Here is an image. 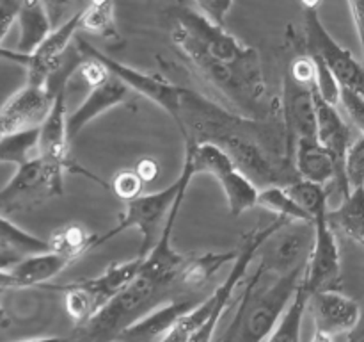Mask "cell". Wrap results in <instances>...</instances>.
<instances>
[{
  "mask_svg": "<svg viewBox=\"0 0 364 342\" xmlns=\"http://www.w3.org/2000/svg\"><path fill=\"white\" fill-rule=\"evenodd\" d=\"M9 289H16V281L9 269H0V291H9Z\"/></svg>",
  "mask_w": 364,
  "mask_h": 342,
  "instance_id": "b9f144b4",
  "label": "cell"
},
{
  "mask_svg": "<svg viewBox=\"0 0 364 342\" xmlns=\"http://www.w3.org/2000/svg\"><path fill=\"white\" fill-rule=\"evenodd\" d=\"M309 296H311V292L301 281L294 298L288 303L283 316L277 321L276 328L267 337L265 342H301L302 321H304V314L308 310Z\"/></svg>",
  "mask_w": 364,
  "mask_h": 342,
  "instance_id": "cb8c5ba5",
  "label": "cell"
},
{
  "mask_svg": "<svg viewBox=\"0 0 364 342\" xmlns=\"http://www.w3.org/2000/svg\"><path fill=\"white\" fill-rule=\"evenodd\" d=\"M75 45H77V50L80 56H95L109 68L110 73H114L116 77H119L124 84L128 86L134 91L141 93L144 98L151 100L153 103L160 107V109L166 110L171 118L176 114L178 102H180V93L181 86L173 84L171 81H167L164 75L160 73H148V71L135 70V68L128 66V64L119 63V61L112 59L107 53L100 52L98 48L91 45V43L84 41L82 38H75Z\"/></svg>",
  "mask_w": 364,
  "mask_h": 342,
  "instance_id": "30bf717a",
  "label": "cell"
},
{
  "mask_svg": "<svg viewBox=\"0 0 364 342\" xmlns=\"http://www.w3.org/2000/svg\"><path fill=\"white\" fill-rule=\"evenodd\" d=\"M299 2H301V6L304 7V11H308V9H318L322 0H299Z\"/></svg>",
  "mask_w": 364,
  "mask_h": 342,
  "instance_id": "bcb514c9",
  "label": "cell"
},
{
  "mask_svg": "<svg viewBox=\"0 0 364 342\" xmlns=\"http://www.w3.org/2000/svg\"><path fill=\"white\" fill-rule=\"evenodd\" d=\"M327 217L334 230L364 244V185L350 189L340 205L327 212Z\"/></svg>",
  "mask_w": 364,
  "mask_h": 342,
  "instance_id": "603a6c76",
  "label": "cell"
},
{
  "mask_svg": "<svg viewBox=\"0 0 364 342\" xmlns=\"http://www.w3.org/2000/svg\"><path fill=\"white\" fill-rule=\"evenodd\" d=\"M313 242H315L313 221H288L262 246L259 249L262 264L283 274L304 271Z\"/></svg>",
  "mask_w": 364,
  "mask_h": 342,
  "instance_id": "9c48e42d",
  "label": "cell"
},
{
  "mask_svg": "<svg viewBox=\"0 0 364 342\" xmlns=\"http://www.w3.org/2000/svg\"><path fill=\"white\" fill-rule=\"evenodd\" d=\"M304 46L306 52L318 56L338 78L343 89L358 93L364 98V64L352 56L350 50L341 46L331 36L326 25L320 20L316 9L304 11Z\"/></svg>",
  "mask_w": 364,
  "mask_h": 342,
  "instance_id": "52a82bcc",
  "label": "cell"
},
{
  "mask_svg": "<svg viewBox=\"0 0 364 342\" xmlns=\"http://www.w3.org/2000/svg\"><path fill=\"white\" fill-rule=\"evenodd\" d=\"M20 259L21 256L13 255V253H7L0 249V269H9V267L14 266Z\"/></svg>",
  "mask_w": 364,
  "mask_h": 342,
  "instance_id": "7bdbcfd3",
  "label": "cell"
},
{
  "mask_svg": "<svg viewBox=\"0 0 364 342\" xmlns=\"http://www.w3.org/2000/svg\"><path fill=\"white\" fill-rule=\"evenodd\" d=\"M173 120L185 145L219 146L259 189L287 187L299 178L281 113L269 120H256L181 86Z\"/></svg>",
  "mask_w": 364,
  "mask_h": 342,
  "instance_id": "6da1fadb",
  "label": "cell"
},
{
  "mask_svg": "<svg viewBox=\"0 0 364 342\" xmlns=\"http://www.w3.org/2000/svg\"><path fill=\"white\" fill-rule=\"evenodd\" d=\"M235 0H194L198 11L212 24L226 27V18L233 7Z\"/></svg>",
  "mask_w": 364,
  "mask_h": 342,
  "instance_id": "d590c367",
  "label": "cell"
},
{
  "mask_svg": "<svg viewBox=\"0 0 364 342\" xmlns=\"http://www.w3.org/2000/svg\"><path fill=\"white\" fill-rule=\"evenodd\" d=\"M327 212L318 214L313 219L315 242H313L308 266H306L301 280L311 294L316 291H323V289H340L341 284L340 244H338L336 230L329 223Z\"/></svg>",
  "mask_w": 364,
  "mask_h": 342,
  "instance_id": "8fae6325",
  "label": "cell"
},
{
  "mask_svg": "<svg viewBox=\"0 0 364 342\" xmlns=\"http://www.w3.org/2000/svg\"><path fill=\"white\" fill-rule=\"evenodd\" d=\"M53 96L55 95L46 86H32L25 82L23 88L11 95L0 107V130L11 134L39 128L52 109Z\"/></svg>",
  "mask_w": 364,
  "mask_h": 342,
  "instance_id": "4fadbf2b",
  "label": "cell"
},
{
  "mask_svg": "<svg viewBox=\"0 0 364 342\" xmlns=\"http://www.w3.org/2000/svg\"><path fill=\"white\" fill-rule=\"evenodd\" d=\"M294 166L299 178L333 187L336 184L338 167L329 150L318 139H299L294 150Z\"/></svg>",
  "mask_w": 364,
  "mask_h": 342,
  "instance_id": "ffe728a7",
  "label": "cell"
},
{
  "mask_svg": "<svg viewBox=\"0 0 364 342\" xmlns=\"http://www.w3.org/2000/svg\"><path fill=\"white\" fill-rule=\"evenodd\" d=\"M144 182L141 180V177L137 175L135 170H123L114 177L112 180V191L114 195L119 200H123L124 203L132 202L137 196L142 195V189H144Z\"/></svg>",
  "mask_w": 364,
  "mask_h": 342,
  "instance_id": "836d02e7",
  "label": "cell"
},
{
  "mask_svg": "<svg viewBox=\"0 0 364 342\" xmlns=\"http://www.w3.org/2000/svg\"><path fill=\"white\" fill-rule=\"evenodd\" d=\"M341 105H343L345 113L352 120V123L359 128V132L364 135V98L359 96L358 93L350 91V89L341 88Z\"/></svg>",
  "mask_w": 364,
  "mask_h": 342,
  "instance_id": "8d00e7d4",
  "label": "cell"
},
{
  "mask_svg": "<svg viewBox=\"0 0 364 342\" xmlns=\"http://www.w3.org/2000/svg\"><path fill=\"white\" fill-rule=\"evenodd\" d=\"M134 170L137 171V175L141 177V180L144 182V184H151V182H155L160 175L159 162H156L155 159H151V157H146V159L139 160L137 166H135Z\"/></svg>",
  "mask_w": 364,
  "mask_h": 342,
  "instance_id": "ab89813d",
  "label": "cell"
},
{
  "mask_svg": "<svg viewBox=\"0 0 364 342\" xmlns=\"http://www.w3.org/2000/svg\"><path fill=\"white\" fill-rule=\"evenodd\" d=\"M347 4L355 32H358L359 45H361V61L364 64V0H347Z\"/></svg>",
  "mask_w": 364,
  "mask_h": 342,
  "instance_id": "f35d334b",
  "label": "cell"
},
{
  "mask_svg": "<svg viewBox=\"0 0 364 342\" xmlns=\"http://www.w3.org/2000/svg\"><path fill=\"white\" fill-rule=\"evenodd\" d=\"M315 107H316V139L322 146H326L334 157L338 167L336 187L341 198L350 192L347 177H345V157L352 145V128L338 110V105L326 102L315 89Z\"/></svg>",
  "mask_w": 364,
  "mask_h": 342,
  "instance_id": "5bb4252c",
  "label": "cell"
},
{
  "mask_svg": "<svg viewBox=\"0 0 364 342\" xmlns=\"http://www.w3.org/2000/svg\"><path fill=\"white\" fill-rule=\"evenodd\" d=\"M287 191L311 219L329 210L327 209V198H329L331 192L329 185H320L315 182L297 178L290 185H287Z\"/></svg>",
  "mask_w": 364,
  "mask_h": 342,
  "instance_id": "4dcf8cb0",
  "label": "cell"
},
{
  "mask_svg": "<svg viewBox=\"0 0 364 342\" xmlns=\"http://www.w3.org/2000/svg\"><path fill=\"white\" fill-rule=\"evenodd\" d=\"M279 113L291 148L299 139H316L315 86L302 84L284 71Z\"/></svg>",
  "mask_w": 364,
  "mask_h": 342,
  "instance_id": "7c38bea8",
  "label": "cell"
},
{
  "mask_svg": "<svg viewBox=\"0 0 364 342\" xmlns=\"http://www.w3.org/2000/svg\"><path fill=\"white\" fill-rule=\"evenodd\" d=\"M66 173L85 175L91 180L105 185L102 178L92 175L85 167H75L38 155L18 166L11 180L0 189V214L11 216V214L28 212L48 200L63 196Z\"/></svg>",
  "mask_w": 364,
  "mask_h": 342,
  "instance_id": "277c9868",
  "label": "cell"
},
{
  "mask_svg": "<svg viewBox=\"0 0 364 342\" xmlns=\"http://www.w3.org/2000/svg\"><path fill=\"white\" fill-rule=\"evenodd\" d=\"M128 95H130V88L114 73H110L107 81L91 86V91L85 96L84 102L73 113L68 114V135H70V141H73L91 121L102 116L103 113L127 102Z\"/></svg>",
  "mask_w": 364,
  "mask_h": 342,
  "instance_id": "e0dca14e",
  "label": "cell"
},
{
  "mask_svg": "<svg viewBox=\"0 0 364 342\" xmlns=\"http://www.w3.org/2000/svg\"><path fill=\"white\" fill-rule=\"evenodd\" d=\"M258 207H263L265 210L277 214V217H284L288 221H313L283 185L259 189Z\"/></svg>",
  "mask_w": 364,
  "mask_h": 342,
  "instance_id": "f546056e",
  "label": "cell"
},
{
  "mask_svg": "<svg viewBox=\"0 0 364 342\" xmlns=\"http://www.w3.org/2000/svg\"><path fill=\"white\" fill-rule=\"evenodd\" d=\"M304 271L283 274L259 266L244 284L238 306L219 342H265L294 298Z\"/></svg>",
  "mask_w": 364,
  "mask_h": 342,
  "instance_id": "7a4b0ae2",
  "label": "cell"
},
{
  "mask_svg": "<svg viewBox=\"0 0 364 342\" xmlns=\"http://www.w3.org/2000/svg\"><path fill=\"white\" fill-rule=\"evenodd\" d=\"M16 342H64V338L60 337H32V338H23V341Z\"/></svg>",
  "mask_w": 364,
  "mask_h": 342,
  "instance_id": "f6af8a7d",
  "label": "cell"
},
{
  "mask_svg": "<svg viewBox=\"0 0 364 342\" xmlns=\"http://www.w3.org/2000/svg\"><path fill=\"white\" fill-rule=\"evenodd\" d=\"M18 48L20 53H32L53 31L52 21L41 0H21L18 11Z\"/></svg>",
  "mask_w": 364,
  "mask_h": 342,
  "instance_id": "7402d4cb",
  "label": "cell"
},
{
  "mask_svg": "<svg viewBox=\"0 0 364 342\" xmlns=\"http://www.w3.org/2000/svg\"><path fill=\"white\" fill-rule=\"evenodd\" d=\"M96 239L98 235L91 234L85 227L77 223L66 224V227L59 228L52 237L48 239L50 249L70 255L71 259H80L82 255L89 252V249L96 248Z\"/></svg>",
  "mask_w": 364,
  "mask_h": 342,
  "instance_id": "f1b7e54d",
  "label": "cell"
},
{
  "mask_svg": "<svg viewBox=\"0 0 364 342\" xmlns=\"http://www.w3.org/2000/svg\"><path fill=\"white\" fill-rule=\"evenodd\" d=\"M199 299L194 298H178L173 301H164L146 316H142L137 323L123 331L117 342H153L162 338L181 317L191 312Z\"/></svg>",
  "mask_w": 364,
  "mask_h": 342,
  "instance_id": "ac0fdd59",
  "label": "cell"
},
{
  "mask_svg": "<svg viewBox=\"0 0 364 342\" xmlns=\"http://www.w3.org/2000/svg\"><path fill=\"white\" fill-rule=\"evenodd\" d=\"M237 255L238 249L237 252H210L203 253V255L187 256L178 281L181 285H185V287H201V285L208 284L212 280V276L220 267L226 266L228 262H235Z\"/></svg>",
  "mask_w": 364,
  "mask_h": 342,
  "instance_id": "484cf974",
  "label": "cell"
},
{
  "mask_svg": "<svg viewBox=\"0 0 364 342\" xmlns=\"http://www.w3.org/2000/svg\"><path fill=\"white\" fill-rule=\"evenodd\" d=\"M21 0H0V50L4 48L2 43L13 25L18 20V11H20Z\"/></svg>",
  "mask_w": 364,
  "mask_h": 342,
  "instance_id": "74e56055",
  "label": "cell"
},
{
  "mask_svg": "<svg viewBox=\"0 0 364 342\" xmlns=\"http://www.w3.org/2000/svg\"><path fill=\"white\" fill-rule=\"evenodd\" d=\"M311 342H334V335L326 333V331L315 330V331H313Z\"/></svg>",
  "mask_w": 364,
  "mask_h": 342,
  "instance_id": "ee69618b",
  "label": "cell"
},
{
  "mask_svg": "<svg viewBox=\"0 0 364 342\" xmlns=\"http://www.w3.org/2000/svg\"><path fill=\"white\" fill-rule=\"evenodd\" d=\"M313 56V53H311ZM316 66L315 73V89L326 102L333 103V105H340L341 103V86L331 68L327 66L326 61L318 56H313Z\"/></svg>",
  "mask_w": 364,
  "mask_h": 342,
  "instance_id": "1f68e13d",
  "label": "cell"
},
{
  "mask_svg": "<svg viewBox=\"0 0 364 342\" xmlns=\"http://www.w3.org/2000/svg\"><path fill=\"white\" fill-rule=\"evenodd\" d=\"M176 281L141 267L135 280L102 306L87 323L75 326L64 342H117L127 328L164 303Z\"/></svg>",
  "mask_w": 364,
  "mask_h": 342,
  "instance_id": "3957f363",
  "label": "cell"
},
{
  "mask_svg": "<svg viewBox=\"0 0 364 342\" xmlns=\"http://www.w3.org/2000/svg\"><path fill=\"white\" fill-rule=\"evenodd\" d=\"M308 306L311 309L315 330L329 335L348 333L354 330L361 317V305L355 299L345 296L340 289H323L309 296Z\"/></svg>",
  "mask_w": 364,
  "mask_h": 342,
  "instance_id": "9a60e30c",
  "label": "cell"
},
{
  "mask_svg": "<svg viewBox=\"0 0 364 342\" xmlns=\"http://www.w3.org/2000/svg\"><path fill=\"white\" fill-rule=\"evenodd\" d=\"M80 31L109 39V41H121V32L116 24L114 0H84Z\"/></svg>",
  "mask_w": 364,
  "mask_h": 342,
  "instance_id": "d4e9b609",
  "label": "cell"
},
{
  "mask_svg": "<svg viewBox=\"0 0 364 342\" xmlns=\"http://www.w3.org/2000/svg\"><path fill=\"white\" fill-rule=\"evenodd\" d=\"M73 262L75 259H71L70 255H64L55 249H46L34 255L21 256L14 266L9 267V271L16 281V289L36 287V285H46Z\"/></svg>",
  "mask_w": 364,
  "mask_h": 342,
  "instance_id": "44dd1931",
  "label": "cell"
},
{
  "mask_svg": "<svg viewBox=\"0 0 364 342\" xmlns=\"http://www.w3.org/2000/svg\"><path fill=\"white\" fill-rule=\"evenodd\" d=\"M185 153H188L194 164L196 175L208 173L219 182L226 196L228 209L231 216L238 217L247 210L258 207L259 187L242 173L230 155L212 142L203 145H185Z\"/></svg>",
  "mask_w": 364,
  "mask_h": 342,
  "instance_id": "8992f818",
  "label": "cell"
},
{
  "mask_svg": "<svg viewBox=\"0 0 364 342\" xmlns=\"http://www.w3.org/2000/svg\"><path fill=\"white\" fill-rule=\"evenodd\" d=\"M347 342H364V306L361 310V317H359L358 324L354 330L348 331V341Z\"/></svg>",
  "mask_w": 364,
  "mask_h": 342,
  "instance_id": "60d3db41",
  "label": "cell"
},
{
  "mask_svg": "<svg viewBox=\"0 0 364 342\" xmlns=\"http://www.w3.org/2000/svg\"><path fill=\"white\" fill-rule=\"evenodd\" d=\"M38 135L39 128L4 134L0 138V164H14L18 167L38 157Z\"/></svg>",
  "mask_w": 364,
  "mask_h": 342,
  "instance_id": "83f0119b",
  "label": "cell"
},
{
  "mask_svg": "<svg viewBox=\"0 0 364 342\" xmlns=\"http://www.w3.org/2000/svg\"><path fill=\"white\" fill-rule=\"evenodd\" d=\"M68 81L57 82L52 88L55 93L53 96L52 109L48 116L39 127L38 135V153L45 159L57 160V162L70 164V166H78L70 155V135H68V100H66Z\"/></svg>",
  "mask_w": 364,
  "mask_h": 342,
  "instance_id": "2e32d148",
  "label": "cell"
},
{
  "mask_svg": "<svg viewBox=\"0 0 364 342\" xmlns=\"http://www.w3.org/2000/svg\"><path fill=\"white\" fill-rule=\"evenodd\" d=\"M345 177L348 187H363L364 185V135L354 139L345 157Z\"/></svg>",
  "mask_w": 364,
  "mask_h": 342,
  "instance_id": "d6a6232c",
  "label": "cell"
},
{
  "mask_svg": "<svg viewBox=\"0 0 364 342\" xmlns=\"http://www.w3.org/2000/svg\"><path fill=\"white\" fill-rule=\"evenodd\" d=\"M80 20L82 11L53 28L32 53H20L16 50L2 48L0 59H9L21 64L27 71V81H25L27 84L46 86L57 71L63 70L68 50L77 38V32L80 31Z\"/></svg>",
  "mask_w": 364,
  "mask_h": 342,
  "instance_id": "ba28073f",
  "label": "cell"
},
{
  "mask_svg": "<svg viewBox=\"0 0 364 342\" xmlns=\"http://www.w3.org/2000/svg\"><path fill=\"white\" fill-rule=\"evenodd\" d=\"M0 249L13 255H34L50 249V242L31 232L23 230L9 219V216L0 214Z\"/></svg>",
  "mask_w": 364,
  "mask_h": 342,
  "instance_id": "4316f807",
  "label": "cell"
},
{
  "mask_svg": "<svg viewBox=\"0 0 364 342\" xmlns=\"http://www.w3.org/2000/svg\"><path fill=\"white\" fill-rule=\"evenodd\" d=\"M48 13L52 27H59L84 9V0H41Z\"/></svg>",
  "mask_w": 364,
  "mask_h": 342,
  "instance_id": "e575fe53",
  "label": "cell"
},
{
  "mask_svg": "<svg viewBox=\"0 0 364 342\" xmlns=\"http://www.w3.org/2000/svg\"><path fill=\"white\" fill-rule=\"evenodd\" d=\"M142 262H144V256L137 255L127 262L112 264L100 276L78 280L77 284L84 289V292L98 312L105 303H109L114 296L119 294L124 287H128L135 280V276L141 271Z\"/></svg>",
  "mask_w": 364,
  "mask_h": 342,
  "instance_id": "d6986e66",
  "label": "cell"
},
{
  "mask_svg": "<svg viewBox=\"0 0 364 342\" xmlns=\"http://www.w3.org/2000/svg\"><path fill=\"white\" fill-rule=\"evenodd\" d=\"M196 177L194 164L188 153H185L183 160V170H181L180 177L176 178V182L167 187L160 189L156 192H148L141 196H137L135 200L127 203V209L121 214L119 221L114 228H110L107 234L100 235L96 239V246L103 244V242L110 241L112 237L119 235L121 232L130 230V228H137L139 234H141V248H139V255L146 256L149 253V249L155 246V242L159 241L156 235H160L164 224H166L167 216H169V210L173 209L174 202H176L178 195H180L181 189L185 185L191 184L192 178Z\"/></svg>",
  "mask_w": 364,
  "mask_h": 342,
  "instance_id": "5b68a950",
  "label": "cell"
},
{
  "mask_svg": "<svg viewBox=\"0 0 364 342\" xmlns=\"http://www.w3.org/2000/svg\"><path fill=\"white\" fill-rule=\"evenodd\" d=\"M7 323H9V317H7V312L4 310V306L0 305V326H4Z\"/></svg>",
  "mask_w": 364,
  "mask_h": 342,
  "instance_id": "7dc6e473",
  "label": "cell"
}]
</instances>
